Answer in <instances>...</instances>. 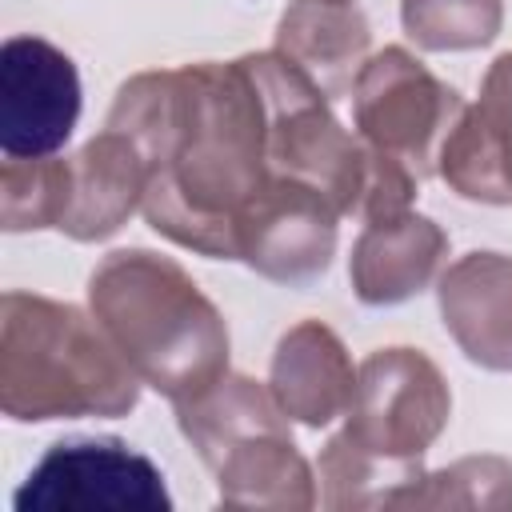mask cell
<instances>
[{
  "instance_id": "cell-5",
  "label": "cell",
  "mask_w": 512,
  "mask_h": 512,
  "mask_svg": "<svg viewBox=\"0 0 512 512\" xmlns=\"http://www.w3.org/2000/svg\"><path fill=\"white\" fill-rule=\"evenodd\" d=\"M448 412L452 392L424 352L380 348L356 368V392L344 432L372 456L420 464V456L444 432Z\"/></svg>"
},
{
  "instance_id": "cell-7",
  "label": "cell",
  "mask_w": 512,
  "mask_h": 512,
  "mask_svg": "<svg viewBox=\"0 0 512 512\" xmlns=\"http://www.w3.org/2000/svg\"><path fill=\"white\" fill-rule=\"evenodd\" d=\"M16 512H168L164 472L124 440H60L12 496Z\"/></svg>"
},
{
  "instance_id": "cell-2",
  "label": "cell",
  "mask_w": 512,
  "mask_h": 512,
  "mask_svg": "<svg viewBox=\"0 0 512 512\" xmlns=\"http://www.w3.org/2000/svg\"><path fill=\"white\" fill-rule=\"evenodd\" d=\"M88 300L136 376L172 404L228 372V324L176 260L148 248L108 252L88 280Z\"/></svg>"
},
{
  "instance_id": "cell-3",
  "label": "cell",
  "mask_w": 512,
  "mask_h": 512,
  "mask_svg": "<svg viewBox=\"0 0 512 512\" xmlns=\"http://www.w3.org/2000/svg\"><path fill=\"white\" fill-rule=\"evenodd\" d=\"M140 376L96 316L32 292L0 300V408L12 420L128 416Z\"/></svg>"
},
{
  "instance_id": "cell-12",
  "label": "cell",
  "mask_w": 512,
  "mask_h": 512,
  "mask_svg": "<svg viewBox=\"0 0 512 512\" xmlns=\"http://www.w3.org/2000/svg\"><path fill=\"white\" fill-rule=\"evenodd\" d=\"M144 160L136 144L104 128L76 156H68V208L60 216V232L88 244L112 236L140 204H144Z\"/></svg>"
},
{
  "instance_id": "cell-14",
  "label": "cell",
  "mask_w": 512,
  "mask_h": 512,
  "mask_svg": "<svg viewBox=\"0 0 512 512\" xmlns=\"http://www.w3.org/2000/svg\"><path fill=\"white\" fill-rule=\"evenodd\" d=\"M448 256V236L416 212L372 220L352 248V288L364 304H400L432 284Z\"/></svg>"
},
{
  "instance_id": "cell-15",
  "label": "cell",
  "mask_w": 512,
  "mask_h": 512,
  "mask_svg": "<svg viewBox=\"0 0 512 512\" xmlns=\"http://www.w3.org/2000/svg\"><path fill=\"white\" fill-rule=\"evenodd\" d=\"M368 20L352 4L336 0H292L280 16L276 52L288 56L328 100L356 88L368 60Z\"/></svg>"
},
{
  "instance_id": "cell-20",
  "label": "cell",
  "mask_w": 512,
  "mask_h": 512,
  "mask_svg": "<svg viewBox=\"0 0 512 512\" xmlns=\"http://www.w3.org/2000/svg\"><path fill=\"white\" fill-rule=\"evenodd\" d=\"M336 4H348V0H336Z\"/></svg>"
},
{
  "instance_id": "cell-19",
  "label": "cell",
  "mask_w": 512,
  "mask_h": 512,
  "mask_svg": "<svg viewBox=\"0 0 512 512\" xmlns=\"http://www.w3.org/2000/svg\"><path fill=\"white\" fill-rule=\"evenodd\" d=\"M400 20L408 36L428 52H468L496 40L504 4L500 0H404Z\"/></svg>"
},
{
  "instance_id": "cell-11",
  "label": "cell",
  "mask_w": 512,
  "mask_h": 512,
  "mask_svg": "<svg viewBox=\"0 0 512 512\" xmlns=\"http://www.w3.org/2000/svg\"><path fill=\"white\" fill-rule=\"evenodd\" d=\"M440 316L472 364L512 372V256H460L440 276Z\"/></svg>"
},
{
  "instance_id": "cell-4",
  "label": "cell",
  "mask_w": 512,
  "mask_h": 512,
  "mask_svg": "<svg viewBox=\"0 0 512 512\" xmlns=\"http://www.w3.org/2000/svg\"><path fill=\"white\" fill-rule=\"evenodd\" d=\"M180 432L216 476L220 504L228 508H312L316 480L308 460L296 452L288 416L272 388L252 376H220L192 400L176 404Z\"/></svg>"
},
{
  "instance_id": "cell-17",
  "label": "cell",
  "mask_w": 512,
  "mask_h": 512,
  "mask_svg": "<svg viewBox=\"0 0 512 512\" xmlns=\"http://www.w3.org/2000/svg\"><path fill=\"white\" fill-rule=\"evenodd\" d=\"M68 208V160H4L0 168V220L8 232L60 228Z\"/></svg>"
},
{
  "instance_id": "cell-8",
  "label": "cell",
  "mask_w": 512,
  "mask_h": 512,
  "mask_svg": "<svg viewBox=\"0 0 512 512\" xmlns=\"http://www.w3.org/2000/svg\"><path fill=\"white\" fill-rule=\"evenodd\" d=\"M80 120V72L40 36H8L0 48V148L12 160L56 156Z\"/></svg>"
},
{
  "instance_id": "cell-6",
  "label": "cell",
  "mask_w": 512,
  "mask_h": 512,
  "mask_svg": "<svg viewBox=\"0 0 512 512\" xmlns=\"http://www.w3.org/2000/svg\"><path fill=\"white\" fill-rule=\"evenodd\" d=\"M460 112V96L404 48L368 56L352 88L356 132L368 144L400 156L416 176L436 172L440 144Z\"/></svg>"
},
{
  "instance_id": "cell-1",
  "label": "cell",
  "mask_w": 512,
  "mask_h": 512,
  "mask_svg": "<svg viewBox=\"0 0 512 512\" xmlns=\"http://www.w3.org/2000/svg\"><path fill=\"white\" fill-rule=\"evenodd\" d=\"M104 128L124 132L144 160L148 224L180 248L236 260V216L272 176L248 60L140 72L120 84Z\"/></svg>"
},
{
  "instance_id": "cell-10",
  "label": "cell",
  "mask_w": 512,
  "mask_h": 512,
  "mask_svg": "<svg viewBox=\"0 0 512 512\" xmlns=\"http://www.w3.org/2000/svg\"><path fill=\"white\" fill-rule=\"evenodd\" d=\"M436 172L464 200L512 204V52L492 60L480 100L444 136Z\"/></svg>"
},
{
  "instance_id": "cell-9",
  "label": "cell",
  "mask_w": 512,
  "mask_h": 512,
  "mask_svg": "<svg viewBox=\"0 0 512 512\" xmlns=\"http://www.w3.org/2000/svg\"><path fill=\"white\" fill-rule=\"evenodd\" d=\"M336 204L304 180L268 176L236 216V260L280 284H304L332 264Z\"/></svg>"
},
{
  "instance_id": "cell-13",
  "label": "cell",
  "mask_w": 512,
  "mask_h": 512,
  "mask_svg": "<svg viewBox=\"0 0 512 512\" xmlns=\"http://www.w3.org/2000/svg\"><path fill=\"white\" fill-rule=\"evenodd\" d=\"M268 388L284 416L308 428H324L348 412L356 392V368L328 324L300 320L276 344Z\"/></svg>"
},
{
  "instance_id": "cell-16",
  "label": "cell",
  "mask_w": 512,
  "mask_h": 512,
  "mask_svg": "<svg viewBox=\"0 0 512 512\" xmlns=\"http://www.w3.org/2000/svg\"><path fill=\"white\" fill-rule=\"evenodd\" d=\"M420 464H396L360 448L348 432L332 436L320 452V504L324 508H400L404 492L420 480Z\"/></svg>"
},
{
  "instance_id": "cell-18",
  "label": "cell",
  "mask_w": 512,
  "mask_h": 512,
  "mask_svg": "<svg viewBox=\"0 0 512 512\" xmlns=\"http://www.w3.org/2000/svg\"><path fill=\"white\" fill-rule=\"evenodd\" d=\"M400 508H512V464L500 456H464L440 472H424Z\"/></svg>"
}]
</instances>
